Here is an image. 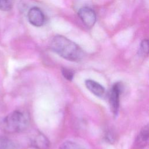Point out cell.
<instances>
[{
	"instance_id": "30bf717a",
	"label": "cell",
	"mask_w": 149,
	"mask_h": 149,
	"mask_svg": "<svg viewBox=\"0 0 149 149\" xmlns=\"http://www.w3.org/2000/svg\"><path fill=\"white\" fill-rule=\"evenodd\" d=\"M13 147V143L6 137L0 136V149H11Z\"/></svg>"
},
{
	"instance_id": "52a82bcc",
	"label": "cell",
	"mask_w": 149,
	"mask_h": 149,
	"mask_svg": "<svg viewBox=\"0 0 149 149\" xmlns=\"http://www.w3.org/2000/svg\"><path fill=\"white\" fill-rule=\"evenodd\" d=\"M148 125H146L141 128L139 134L136 136L134 142V147L138 149L145 147L148 142Z\"/></svg>"
},
{
	"instance_id": "4fadbf2b",
	"label": "cell",
	"mask_w": 149,
	"mask_h": 149,
	"mask_svg": "<svg viewBox=\"0 0 149 149\" xmlns=\"http://www.w3.org/2000/svg\"><path fill=\"white\" fill-rule=\"evenodd\" d=\"M62 74L63 76L68 80L71 81L73 79L74 76V72L71 69H67V68H62Z\"/></svg>"
},
{
	"instance_id": "5b68a950",
	"label": "cell",
	"mask_w": 149,
	"mask_h": 149,
	"mask_svg": "<svg viewBox=\"0 0 149 149\" xmlns=\"http://www.w3.org/2000/svg\"><path fill=\"white\" fill-rule=\"evenodd\" d=\"M30 143L31 146L36 149H48L50 146L47 137L38 132H36L31 135Z\"/></svg>"
},
{
	"instance_id": "7c38bea8",
	"label": "cell",
	"mask_w": 149,
	"mask_h": 149,
	"mask_svg": "<svg viewBox=\"0 0 149 149\" xmlns=\"http://www.w3.org/2000/svg\"><path fill=\"white\" fill-rule=\"evenodd\" d=\"M12 8V3L10 0H0V10L8 11Z\"/></svg>"
},
{
	"instance_id": "277c9868",
	"label": "cell",
	"mask_w": 149,
	"mask_h": 149,
	"mask_svg": "<svg viewBox=\"0 0 149 149\" xmlns=\"http://www.w3.org/2000/svg\"><path fill=\"white\" fill-rule=\"evenodd\" d=\"M78 16L83 23L88 28L92 27L96 22L94 11L88 7H83L78 11Z\"/></svg>"
},
{
	"instance_id": "8fae6325",
	"label": "cell",
	"mask_w": 149,
	"mask_h": 149,
	"mask_svg": "<svg viewBox=\"0 0 149 149\" xmlns=\"http://www.w3.org/2000/svg\"><path fill=\"white\" fill-rule=\"evenodd\" d=\"M148 54V41L144 40L140 44V47L139 51V54L140 56H147Z\"/></svg>"
},
{
	"instance_id": "9c48e42d",
	"label": "cell",
	"mask_w": 149,
	"mask_h": 149,
	"mask_svg": "<svg viewBox=\"0 0 149 149\" xmlns=\"http://www.w3.org/2000/svg\"><path fill=\"white\" fill-rule=\"evenodd\" d=\"M59 149H85V148L76 142L72 141H66L60 146Z\"/></svg>"
},
{
	"instance_id": "8992f818",
	"label": "cell",
	"mask_w": 149,
	"mask_h": 149,
	"mask_svg": "<svg viewBox=\"0 0 149 149\" xmlns=\"http://www.w3.org/2000/svg\"><path fill=\"white\" fill-rule=\"evenodd\" d=\"M27 17L29 22L34 26L40 27L44 23V15L38 7L31 8L28 12Z\"/></svg>"
},
{
	"instance_id": "6da1fadb",
	"label": "cell",
	"mask_w": 149,
	"mask_h": 149,
	"mask_svg": "<svg viewBox=\"0 0 149 149\" xmlns=\"http://www.w3.org/2000/svg\"><path fill=\"white\" fill-rule=\"evenodd\" d=\"M50 47L54 52L69 61L79 62L84 56L83 51L77 44L62 35L55 36Z\"/></svg>"
},
{
	"instance_id": "3957f363",
	"label": "cell",
	"mask_w": 149,
	"mask_h": 149,
	"mask_svg": "<svg viewBox=\"0 0 149 149\" xmlns=\"http://www.w3.org/2000/svg\"><path fill=\"white\" fill-rule=\"evenodd\" d=\"M122 90V86L120 83H115L111 88L109 102L110 108L113 115L116 116L118 113L120 102V95Z\"/></svg>"
},
{
	"instance_id": "7a4b0ae2",
	"label": "cell",
	"mask_w": 149,
	"mask_h": 149,
	"mask_svg": "<svg viewBox=\"0 0 149 149\" xmlns=\"http://www.w3.org/2000/svg\"><path fill=\"white\" fill-rule=\"evenodd\" d=\"M29 114L22 110H15L6 116L0 117V129L8 133H20L29 127Z\"/></svg>"
},
{
	"instance_id": "ba28073f",
	"label": "cell",
	"mask_w": 149,
	"mask_h": 149,
	"mask_svg": "<svg viewBox=\"0 0 149 149\" xmlns=\"http://www.w3.org/2000/svg\"><path fill=\"white\" fill-rule=\"evenodd\" d=\"M85 85L87 88L93 94L95 95L101 97L105 94V88L98 82L91 80L88 79L85 81Z\"/></svg>"
}]
</instances>
